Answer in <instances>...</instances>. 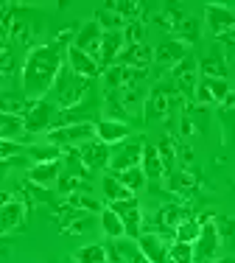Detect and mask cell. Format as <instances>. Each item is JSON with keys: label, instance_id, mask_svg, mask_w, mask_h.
I'll use <instances>...</instances> for the list:
<instances>
[{"label": "cell", "instance_id": "cell-18", "mask_svg": "<svg viewBox=\"0 0 235 263\" xmlns=\"http://www.w3.org/2000/svg\"><path fill=\"white\" fill-rule=\"evenodd\" d=\"M65 62H67V67H70L76 76H82V79H95L98 73H104L101 67H98V62L95 59H90L87 53H82L79 48H67V53H65Z\"/></svg>", "mask_w": 235, "mask_h": 263}, {"label": "cell", "instance_id": "cell-2", "mask_svg": "<svg viewBox=\"0 0 235 263\" xmlns=\"http://www.w3.org/2000/svg\"><path fill=\"white\" fill-rule=\"evenodd\" d=\"M182 96L177 92L174 84H160L154 87L151 92L146 96V104H143V118L146 123H154V121H171L177 112H182Z\"/></svg>", "mask_w": 235, "mask_h": 263}, {"label": "cell", "instance_id": "cell-12", "mask_svg": "<svg viewBox=\"0 0 235 263\" xmlns=\"http://www.w3.org/2000/svg\"><path fill=\"white\" fill-rule=\"evenodd\" d=\"M232 96V87L227 84V79H199L196 87V104H227Z\"/></svg>", "mask_w": 235, "mask_h": 263}, {"label": "cell", "instance_id": "cell-28", "mask_svg": "<svg viewBox=\"0 0 235 263\" xmlns=\"http://www.w3.org/2000/svg\"><path fill=\"white\" fill-rule=\"evenodd\" d=\"M168 187H171V191H177V193H190L196 187V174L188 171V168L168 174Z\"/></svg>", "mask_w": 235, "mask_h": 263}, {"label": "cell", "instance_id": "cell-15", "mask_svg": "<svg viewBox=\"0 0 235 263\" xmlns=\"http://www.w3.org/2000/svg\"><path fill=\"white\" fill-rule=\"evenodd\" d=\"M154 62V51L140 42V45H126L121 51V56L115 59V65H123V67H134V70H148Z\"/></svg>", "mask_w": 235, "mask_h": 263}, {"label": "cell", "instance_id": "cell-35", "mask_svg": "<svg viewBox=\"0 0 235 263\" xmlns=\"http://www.w3.org/2000/svg\"><path fill=\"white\" fill-rule=\"evenodd\" d=\"M168 263H193V243L171 241L168 243Z\"/></svg>", "mask_w": 235, "mask_h": 263}, {"label": "cell", "instance_id": "cell-13", "mask_svg": "<svg viewBox=\"0 0 235 263\" xmlns=\"http://www.w3.org/2000/svg\"><path fill=\"white\" fill-rule=\"evenodd\" d=\"M76 152H79V157H82V162L87 165V171H101V168H109L112 148H109L107 143H101L98 137H92V140L82 143Z\"/></svg>", "mask_w": 235, "mask_h": 263}, {"label": "cell", "instance_id": "cell-45", "mask_svg": "<svg viewBox=\"0 0 235 263\" xmlns=\"http://www.w3.org/2000/svg\"><path fill=\"white\" fill-rule=\"evenodd\" d=\"M177 162H182L190 171V165H193V152H190V146H177Z\"/></svg>", "mask_w": 235, "mask_h": 263}, {"label": "cell", "instance_id": "cell-14", "mask_svg": "<svg viewBox=\"0 0 235 263\" xmlns=\"http://www.w3.org/2000/svg\"><path fill=\"white\" fill-rule=\"evenodd\" d=\"M185 56H188V45L179 42V40H171V36L154 48V62H157L160 67H171V70H174Z\"/></svg>", "mask_w": 235, "mask_h": 263}, {"label": "cell", "instance_id": "cell-46", "mask_svg": "<svg viewBox=\"0 0 235 263\" xmlns=\"http://www.w3.org/2000/svg\"><path fill=\"white\" fill-rule=\"evenodd\" d=\"M3 51H11V36H9V28L0 26V53Z\"/></svg>", "mask_w": 235, "mask_h": 263}, {"label": "cell", "instance_id": "cell-48", "mask_svg": "<svg viewBox=\"0 0 235 263\" xmlns=\"http://www.w3.org/2000/svg\"><path fill=\"white\" fill-rule=\"evenodd\" d=\"M11 199H9V193H0V208H3V204H9Z\"/></svg>", "mask_w": 235, "mask_h": 263}, {"label": "cell", "instance_id": "cell-3", "mask_svg": "<svg viewBox=\"0 0 235 263\" xmlns=\"http://www.w3.org/2000/svg\"><path fill=\"white\" fill-rule=\"evenodd\" d=\"M90 92V79H82L70 70V67H62V73L56 76V84L51 87V96L62 109H70V106H79L82 98Z\"/></svg>", "mask_w": 235, "mask_h": 263}, {"label": "cell", "instance_id": "cell-1", "mask_svg": "<svg viewBox=\"0 0 235 263\" xmlns=\"http://www.w3.org/2000/svg\"><path fill=\"white\" fill-rule=\"evenodd\" d=\"M76 34H70V31H65V34H59L53 42H48V45H36L31 48L26 62H23V96L28 98V101H40L45 92H51V87L56 84V76L62 73V67H65V48H70L67 42L73 40Z\"/></svg>", "mask_w": 235, "mask_h": 263}, {"label": "cell", "instance_id": "cell-11", "mask_svg": "<svg viewBox=\"0 0 235 263\" xmlns=\"http://www.w3.org/2000/svg\"><path fill=\"white\" fill-rule=\"evenodd\" d=\"M101 40H104L101 26H98L95 20H90V23H84V26L76 31V36H73L70 45H73V48H79L82 53H87L90 59H95V62H98V56H101Z\"/></svg>", "mask_w": 235, "mask_h": 263}, {"label": "cell", "instance_id": "cell-39", "mask_svg": "<svg viewBox=\"0 0 235 263\" xmlns=\"http://www.w3.org/2000/svg\"><path fill=\"white\" fill-rule=\"evenodd\" d=\"M143 40H146L143 20H132V23H126V26H123V42H126V45H140Z\"/></svg>", "mask_w": 235, "mask_h": 263}, {"label": "cell", "instance_id": "cell-43", "mask_svg": "<svg viewBox=\"0 0 235 263\" xmlns=\"http://www.w3.org/2000/svg\"><path fill=\"white\" fill-rule=\"evenodd\" d=\"M14 73V51L0 53V76H11Z\"/></svg>", "mask_w": 235, "mask_h": 263}, {"label": "cell", "instance_id": "cell-50", "mask_svg": "<svg viewBox=\"0 0 235 263\" xmlns=\"http://www.w3.org/2000/svg\"><path fill=\"white\" fill-rule=\"evenodd\" d=\"M232 96H235V92H232Z\"/></svg>", "mask_w": 235, "mask_h": 263}, {"label": "cell", "instance_id": "cell-23", "mask_svg": "<svg viewBox=\"0 0 235 263\" xmlns=\"http://www.w3.org/2000/svg\"><path fill=\"white\" fill-rule=\"evenodd\" d=\"M23 218H26V210H23L20 202H9L0 208V233H6V230H17L23 224Z\"/></svg>", "mask_w": 235, "mask_h": 263}, {"label": "cell", "instance_id": "cell-26", "mask_svg": "<svg viewBox=\"0 0 235 263\" xmlns=\"http://www.w3.org/2000/svg\"><path fill=\"white\" fill-rule=\"evenodd\" d=\"M157 152H160V160H163L165 177H168V174H174V168H177V143H174V137L165 135L163 140L157 143Z\"/></svg>", "mask_w": 235, "mask_h": 263}, {"label": "cell", "instance_id": "cell-37", "mask_svg": "<svg viewBox=\"0 0 235 263\" xmlns=\"http://www.w3.org/2000/svg\"><path fill=\"white\" fill-rule=\"evenodd\" d=\"M107 9H112L123 23H132V20H140L143 3H107Z\"/></svg>", "mask_w": 235, "mask_h": 263}, {"label": "cell", "instance_id": "cell-32", "mask_svg": "<svg viewBox=\"0 0 235 263\" xmlns=\"http://www.w3.org/2000/svg\"><path fill=\"white\" fill-rule=\"evenodd\" d=\"M76 263H109L104 243H87L76 252Z\"/></svg>", "mask_w": 235, "mask_h": 263}, {"label": "cell", "instance_id": "cell-31", "mask_svg": "<svg viewBox=\"0 0 235 263\" xmlns=\"http://www.w3.org/2000/svg\"><path fill=\"white\" fill-rule=\"evenodd\" d=\"M101 230L107 233L109 238H126V230H123V221L118 218L115 210L104 208L101 210Z\"/></svg>", "mask_w": 235, "mask_h": 263}, {"label": "cell", "instance_id": "cell-29", "mask_svg": "<svg viewBox=\"0 0 235 263\" xmlns=\"http://www.w3.org/2000/svg\"><path fill=\"white\" fill-rule=\"evenodd\" d=\"M104 196H107L109 202H123V199H134V193L118 182L115 174H107V177H104Z\"/></svg>", "mask_w": 235, "mask_h": 263}, {"label": "cell", "instance_id": "cell-5", "mask_svg": "<svg viewBox=\"0 0 235 263\" xmlns=\"http://www.w3.org/2000/svg\"><path fill=\"white\" fill-rule=\"evenodd\" d=\"M199 62L193 56H185L182 62L171 70V84L182 96V101H196V87H199Z\"/></svg>", "mask_w": 235, "mask_h": 263}, {"label": "cell", "instance_id": "cell-49", "mask_svg": "<svg viewBox=\"0 0 235 263\" xmlns=\"http://www.w3.org/2000/svg\"><path fill=\"white\" fill-rule=\"evenodd\" d=\"M213 263H235V258H219V260H213Z\"/></svg>", "mask_w": 235, "mask_h": 263}, {"label": "cell", "instance_id": "cell-24", "mask_svg": "<svg viewBox=\"0 0 235 263\" xmlns=\"http://www.w3.org/2000/svg\"><path fill=\"white\" fill-rule=\"evenodd\" d=\"M31 106V101L26 96H14V92H0V112L3 115H26V109Z\"/></svg>", "mask_w": 235, "mask_h": 263}, {"label": "cell", "instance_id": "cell-36", "mask_svg": "<svg viewBox=\"0 0 235 263\" xmlns=\"http://www.w3.org/2000/svg\"><path fill=\"white\" fill-rule=\"evenodd\" d=\"M95 23L101 26V31H104V34H107V31H123V26H126V23H123V20L115 14L112 9H107V6L95 11Z\"/></svg>", "mask_w": 235, "mask_h": 263}, {"label": "cell", "instance_id": "cell-44", "mask_svg": "<svg viewBox=\"0 0 235 263\" xmlns=\"http://www.w3.org/2000/svg\"><path fill=\"white\" fill-rule=\"evenodd\" d=\"M20 152H23V148L17 146L14 140H0V162H3V160H11L14 154H20Z\"/></svg>", "mask_w": 235, "mask_h": 263}, {"label": "cell", "instance_id": "cell-6", "mask_svg": "<svg viewBox=\"0 0 235 263\" xmlns=\"http://www.w3.org/2000/svg\"><path fill=\"white\" fill-rule=\"evenodd\" d=\"M92 137H95V123H79V126H62L48 132L51 146H59V148H79Z\"/></svg>", "mask_w": 235, "mask_h": 263}, {"label": "cell", "instance_id": "cell-10", "mask_svg": "<svg viewBox=\"0 0 235 263\" xmlns=\"http://www.w3.org/2000/svg\"><path fill=\"white\" fill-rule=\"evenodd\" d=\"M140 157H143V143H138V140H123V143H118V146H112L109 168H112V174L126 171V168H138V165H140Z\"/></svg>", "mask_w": 235, "mask_h": 263}, {"label": "cell", "instance_id": "cell-4", "mask_svg": "<svg viewBox=\"0 0 235 263\" xmlns=\"http://www.w3.org/2000/svg\"><path fill=\"white\" fill-rule=\"evenodd\" d=\"M199 221H202V230H199V238L193 241V263H213L219 260V252H221V235L210 216L199 218Z\"/></svg>", "mask_w": 235, "mask_h": 263}, {"label": "cell", "instance_id": "cell-27", "mask_svg": "<svg viewBox=\"0 0 235 263\" xmlns=\"http://www.w3.org/2000/svg\"><path fill=\"white\" fill-rule=\"evenodd\" d=\"M115 177H118V182H121L123 187H129L132 193L143 191L146 182H148L146 174H143V168H140V165H138V168H126V171H118Z\"/></svg>", "mask_w": 235, "mask_h": 263}, {"label": "cell", "instance_id": "cell-20", "mask_svg": "<svg viewBox=\"0 0 235 263\" xmlns=\"http://www.w3.org/2000/svg\"><path fill=\"white\" fill-rule=\"evenodd\" d=\"M123 48H126V42H123V31H107V34H104V40H101V56H98V67H101V70L112 67Z\"/></svg>", "mask_w": 235, "mask_h": 263}, {"label": "cell", "instance_id": "cell-8", "mask_svg": "<svg viewBox=\"0 0 235 263\" xmlns=\"http://www.w3.org/2000/svg\"><path fill=\"white\" fill-rule=\"evenodd\" d=\"M148 70H134V67H123V65H112L104 70V87L107 92L115 90H129V87H140L146 81Z\"/></svg>", "mask_w": 235, "mask_h": 263}, {"label": "cell", "instance_id": "cell-9", "mask_svg": "<svg viewBox=\"0 0 235 263\" xmlns=\"http://www.w3.org/2000/svg\"><path fill=\"white\" fill-rule=\"evenodd\" d=\"M109 210L118 213V218L123 221V230H126V238L138 241L143 235V213H140L138 199H123V202H109Z\"/></svg>", "mask_w": 235, "mask_h": 263}, {"label": "cell", "instance_id": "cell-17", "mask_svg": "<svg viewBox=\"0 0 235 263\" xmlns=\"http://www.w3.org/2000/svg\"><path fill=\"white\" fill-rule=\"evenodd\" d=\"M138 249L148 263H168V241L154 233H143L138 238Z\"/></svg>", "mask_w": 235, "mask_h": 263}, {"label": "cell", "instance_id": "cell-34", "mask_svg": "<svg viewBox=\"0 0 235 263\" xmlns=\"http://www.w3.org/2000/svg\"><path fill=\"white\" fill-rule=\"evenodd\" d=\"M56 185H59V193H62V196H73V193L90 191V185L84 182L82 177H73V174H59Z\"/></svg>", "mask_w": 235, "mask_h": 263}, {"label": "cell", "instance_id": "cell-7", "mask_svg": "<svg viewBox=\"0 0 235 263\" xmlns=\"http://www.w3.org/2000/svg\"><path fill=\"white\" fill-rule=\"evenodd\" d=\"M53 118H56V106L45 98L40 101H31V106L23 115V126H26L28 135H36V132H51L53 126Z\"/></svg>", "mask_w": 235, "mask_h": 263}, {"label": "cell", "instance_id": "cell-40", "mask_svg": "<svg viewBox=\"0 0 235 263\" xmlns=\"http://www.w3.org/2000/svg\"><path fill=\"white\" fill-rule=\"evenodd\" d=\"M28 154L36 162H56V160H62V148L59 146H34V148H28Z\"/></svg>", "mask_w": 235, "mask_h": 263}, {"label": "cell", "instance_id": "cell-16", "mask_svg": "<svg viewBox=\"0 0 235 263\" xmlns=\"http://www.w3.org/2000/svg\"><path fill=\"white\" fill-rule=\"evenodd\" d=\"M205 20H207V28L213 31L216 36H224L235 28V14L227 6H219V3H210L205 9Z\"/></svg>", "mask_w": 235, "mask_h": 263}, {"label": "cell", "instance_id": "cell-42", "mask_svg": "<svg viewBox=\"0 0 235 263\" xmlns=\"http://www.w3.org/2000/svg\"><path fill=\"white\" fill-rule=\"evenodd\" d=\"M213 224H216V230H219L221 241H224V238H230V235H235V221H232V218L219 216V218H213Z\"/></svg>", "mask_w": 235, "mask_h": 263}, {"label": "cell", "instance_id": "cell-25", "mask_svg": "<svg viewBox=\"0 0 235 263\" xmlns=\"http://www.w3.org/2000/svg\"><path fill=\"white\" fill-rule=\"evenodd\" d=\"M199 73H202V79H227V62L221 56L210 53L199 62Z\"/></svg>", "mask_w": 235, "mask_h": 263}, {"label": "cell", "instance_id": "cell-19", "mask_svg": "<svg viewBox=\"0 0 235 263\" xmlns=\"http://www.w3.org/2000/svg\"><path fill=\"white\" fill-rule=\"evenodd\" d=\"M95 137L101 143H107L109 148L118 146V143L129 140V126L123 121H112V118H104V121L95 123Z\"/></svg>", "mask_w": 235, "mask_h": 263}, {"label": "cell", "instance_id": "cell-30", "mask_svg": "<svg viewBox=\"0 0 235 263\" xmlns=\"http://www.w3.org/2000/svg\"><path fill=\"white\" fill-rule=\"evenodd\" d=\"M23 132H26V126H23L20 115H3L0 112V140H14Z\"/></svg>", "mask_w": 235, "mask_h": 263}, {"label": "cell", "instance_id": "cell-38", "mask_svg": "<svg viewBox=\"0 0 235 263\" xmlns=\"http://www.w3.org/2000/svg\"><path fill=\"white\" fill-rule=\"evenodd\" d=\"M199 230H202V221H199V218H188V221H182V224L177 227V238H174V241L193 243L196 238H199Z\"/></svg>", "mask_w": 235, "mask_h": 263}, {"label": "cell", "instance_id": "cell-21", "mask_svg": "<svg viewBox=\"0 0 235 263\" xmlns=\"http://www.w3.org/2000/svg\"><path fill=\"white\" fill-rule=\"evenodd\" d=\"M59 174H62V160H56V162H34L31 171H28V179L34 185L48 187V185H53L59 179Z\"/></svg>", "mask_w": 235, "mask_h": 263}, {"label": "cell", "instance_id": "cell-22", "mask_svg": "<svg viewBox=\"0 0 235 263\" xmlns=\"http://www.w3.org/2000/svg\"><path fill=\"white\" fill-rule=\"evenodd\" d=\"M140 168H143L146 179H151V182H157V179H163V177H165V168H163V160H160L157 146H143Z\"/></svg>", "mask_w": 235, "mask_h": 263}, {"label": "cell", "instance_id": "cell-33", "mask_svg": "<svg viewBox=\"0 0 235 263\" xmlns=\"http://www.w3.org/2000/svg\"><path fill=\"white\" fill-rule=\"evenodd\" d=\"M174 34H177L179 42H185V45H188V42H196L199 40V20L185 14L182 20H179V26L174 28Z\"/></svg>", "mask_w": 235, "mask_h": 263}, {"label": "cell", "instance_id": "cell-41", "mask_svg": "<svg viewBox=\"0 0 235 263\" xmlns=\"http://www.w3.org/2000/svg\"><path fill=\"white\" fill-rule=\"evenodd\" d=\"M67 204H70V208H76V210H82V213H98V216H101V210H104L95 199L82 196V193H73V196L67 199Z\"/></svg>", "mask_w": 235, "mask_h": 263}, {"label": "cell", "instance_id": "cell-47", "mask_svg": "<svg viewBox=\"0 0 235 263\" xmlns=\"http://www.w3.org/2000/svg\"><path fill=\"white\" fill-rule=\"evenodd\" d=\"M221 42L227 45V53H230V56H235V28L230 31V34H224V36H221Z\"/></svg>", "mask_w": 235, "mask_h": 263}]
</instances>
